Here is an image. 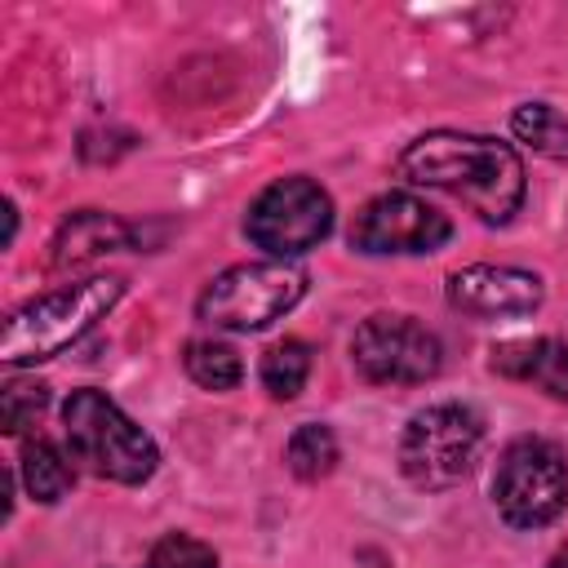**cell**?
Masks as SVG:
<instances>
[{"mask_svg": "<svg viewBox=\"0 0 568 568\" xmlns=\"http://www.w3.org/2000/svg\"><path fill=\"white\" fill-rule=\"evenodd\" d=\"M399 169L417 186L448 191L488 226L510 222L528 191L519 151L484 133H457V129L422 133L404 146Z\"/></svg>", "mask_w": 568, "mask_h": 568, "instance_id": "obj_1", "label": "cell"}, {"mask_svg": "<svg viewBox=\"0 0 568 568\" xmlns=\"http://www.w3.org/2000/svg\"><path fill=\"white\" fill-rule=\"evenodd\" d=\"M120 297H124V280L120 275H89L80 284H62V288L18 306L4 320L0 359L9 368H22V364H40V359L62 355L98 320H106Z\"/></svg>", "mask_w": 568, "mask_h": 568, "instance_id": "obj_2", "label": "cell"}, {"mask_svg": "<svg viewBox=\"0 0 568 568\" xmlns=\"http://www.w3.org/2000/svg\"><path fill=\"white\" fill-rule=\"evenodd\" d=\"M62 435L71 462L115 484H146L160 466L155 439L115 399H106L93 386L71 390V399L62 404Z\"/></svg>", "mask_w": 568, "mask_h": 568, "instance_id": "obj_3", "label": "cell"}, {"mask_svg": "<svg viewBox=\"0 0 568 568\" xmlns=\"http://www.w3.org/2000/svg\"><path fill=\"white\" fill-rule=\"evenodd\" d=\"M306 297V271L293 262H240L222 275H213L195 302V315L213 328L231 333H257L275 320H284Z\"/></svg>", "mask_w": 568, "mask_h": 568, "instance_id": "obj_4", "label": "cell"}, {"mask_svg": "<svg viewBox=\"0 0 568 568\" xmlns=\"http://www.w3.org/2000/svg\"><path fill=\"white\" fill-rule=\"evenodd\" d=\"M479 444H484V417L470 404L444 399L408 417L399 435V470L408 484L426 493L453 488L470 475Z\"/></svg>", "mask_w": 568, "mask_h": 568, "instance_id": "obj_5", "label": "cell"}, {"mask_svg": "<svg viewBox=\"0 0 568 568\" xmlns=\"http://www.w3.org/2000/svg\"><path fill=\"white\" fill-rule=\"evenodd\" d=\"M493 506L510 528H546L568 506V462L559 444L524 435L515 439L493 475Z\"/></svg>", "mask_w": 568, "mask_h": 568, "instance_id": "obj_6", "label": "cell"}, {"mask_svg": "<svg viewBox=\"0 0 568 568\" xmlns=\"http://www.w3.org/2000/svg\"><path fill=\"white\" fill-rule=\"evenodd\" d=\"M328 231H333V200L311 178L271 182L248 204V217H244V235L280 262L311 253Z\"/></svg>", "mask_w": 568, "mask_h": 568, "instance_id": "obj_7", "label": "cell"}, {"mask_svg": "<svg viewBox=\"0 0 568 568\" xmlns=\"http://www.w3.org/2000/svg\"><path fill=\"white\" fill-rule=\"evenodd\" d=\"M351 359H355V368L368 382H382V386H417V382H430L439 373L444 346L413 315L382 311V315H368L355 328Z\"/></svg>", "mask_w": 568, "mask_h": 568, "instance_id": "obj_8", "label": "cell"}, {"mask_svg": "<svg viewBox=\"0 0 568 568\" xmlns=\"http://www.w3.org/2000/svg\"><path fill=\"white\" fill-rule=\"evenodd\" d=\"M453 222L435 204H426L413 191H386L373 195L355 222H351V248L368 257H408V253H435L448 244Z\"/></svg>", "mask_w": 568, "mask_h": 568, "instance_id": "obj_9", "label": "cell"}, {"mask_svg": "<svg viewBox=\"0 0 568 568\" xmlns=\"http://www.w3.org/2000/svg\"><path fill=\"white\" fill-rule=\"evenodd\" d=\"M444 293H448V306L453 311L475 315V320L532 315L541 306V297H546L541 275L519 271V266H488V262H475V266L453 271L448 284H444Z\"/></svg>", "mask_w": 568, "mask_h": 568, "instance_id": "obj_10", "label": "cell"}, {"mask_svg": "<svg viewBox=\"0 0 568 568\" xmlns=\"http://www.w3.org/2000/svg\"><path fill=\"white\" fill-rule=\"evenodd\" d=\"M493 373L510 382H528L550 399H568V342L559 337H519L493 346Z\"/></svg>", "mask_w": 568, "mask_h": 568, "instance_id": "obj_11", "label": "cell"}, {"mask_svg": "<svg viewBox=\"0 0 568 568\" xmlns=\"http://www.w3.org/2000/svg\"><path fill=\"white\" fill-rule=\"evenodd\" d=\"M133 244V231L111 217V213H98V209H84V213H71L53 240V266L58 271H75V266H89L106 253H120Z\"/></svg>", "mask_w": 568, "mask_h": 568, "instance_id": "obj_12", "label": "cell"}, {"mask_svg": "<svg viewBox=\"0 0 568 568\" xmlns=\"http://www.w3.org/2000/svg\"><path fill=\"white\" fill-rule=\"evenodd\" d=\"M18 466H22V484H27V493H31L36 501H44V506L62 501L67 488H71V479H75L71 457H67L58 444H49V439H27Z\"/></svg>", "mask_w": 568, "mask_h": 568, "instance_id": "obj_13", "label": "cell"}, {"mask_svg": "<svg viewBox=\"0 0 568 568\" xmlns=\"http://www.w3.org/2000/svg\"><path fill=\"white\" fill-rule=\"evenodd\" d=\"M182 364H186L191 382L204 386V390H235L240 377H244V364H240L235 346H226V342H217V337H195V342H186Z\"/></svg>", "mask_w": 568, "mask_h": 568, "instance_id": "obj_14", "label": "cell"}, {"mask_svg": "<svg viewBox=\"0 0 568 568\" xmlns=\"http://www.w3.org/2000/svg\"><path fill=\"white\" fill-rule=\"evenodd\" d=\"M311 377V346L302 337H284L275 346H266L262 355V386L275 399H293Z\"/></svg>", "mask_w": 568, "mask_h": 568, "instance_id": "obj_15", "label": "cell"}, {"mask_svg": "<svg viewBox=\"0 0 568 568\" xmlns=\"http://www.w3.org/2000/svg\"><path fill=\"white\" fill-rule=\"evenodd\" d=\"M284 462H288V470H293L297 479H306V484L333 475V466H337V439H333V430L320 426V422L297 426V430L288 435Z\"/></svg>", "mask_w": 568, "mask_h": 568, "instance_id": "obj_16", "label": "cell"}, {"mask_svg": "<svg viewBox=\"0 0 568 568\" xmlns=\"http://www.w3.org/2000/svg\"><path fill=\"white\" fill-rule=\"evenodd\" d=\"M510 129L519 142H528L541 155H568V120L550 102H524L510 115Z\"/></svg>", "mask_w": 568, "mask_h": 568, "instance_id": "obj_17", "label": "cell"}, {"mask_svg": "<svg viewBox=\"0 0 568 568\" xmlns=\"http://www.w3.org/2000/svg\"><path fill=\"white\" fill-rule=\"evenodd\" d=\"M44 408H49V386L44 382H27V377L4 382V390H0V426H4V435H22L27 426L40 422Z\"/></svg>", "mask_w": 568, "mask_h": 568, "instance_id": "obj_18", "label": "cell"}, {"mask_svg": "<svg viewBox=\"0 0 568 568\" xmlns=\"http://www.w3.org/2000/svg\"><path fill=\"white\" fill-rule=\"evenodd\" d=\"M138 568H217V555L209 541H200L191 532H169L151 546V555Z\"/></svg>", "mask_w": 568, "mask_h": 568, "instance_id": "obj_19", "label": "cell"}, {"mask_svg": "<svg viewBox=\"0 0 568 568\" xmlns=\"http://www.w3.org/2000/svg\"><path fill=\"white\" fill-rule=\"evenodd\" d=\"M546 568H568V555H555V559H550Z\"/></svg>", "mask_w": 568, "mask_h": 568, "instance_id": "obj_20", "label": "cell"}]
</instances>
